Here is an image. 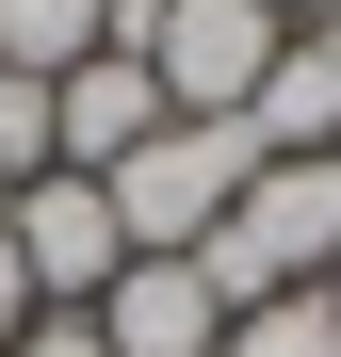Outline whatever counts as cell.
Segmentation results:
<instances>
[{
	"label": "cell",
	"instance_id": "1",
	"mask_svg": "<svg viewBox=\"0 0 341 357\" xmlns=\"http://www.w3.org/2000/svg\"><path fill=\"white\" fill-rule=\"evenodd\" d=\"M244 178H260V130H244V114H162L98 195H114V227H130V260H195L211 227L244 211Z\"/></svg>",
	"mask_w": 341,
	"mask_h": 357
},
{
	"label": "cell",
	"instance_id": "2",
	"mask_svg": "<svg viewBox=\"0 0 341 357\" xmlns=\"http://www.w3.org/2000/svg\"><path fill=\"white\" fill-rule=\"evenodd\" d=\"M0 244H17L33 309H98V292L130 276V227H114V195H98V178H66V162H49L17 211H0Z\"/></svg>",
	"mask_w": 341,
	"mask_h": 357
},
{
	"label": "cell",
	"instance_id": "3",
	"mask_svg": "<svg viewBox=\"0 0 341 357\" xmlns=\"http://www.w3.org/2000/svg\"><path fill=\"white\" fill-rule=\"evenodd\" d=\"M276 33L260 0H162V33H146V82H162V114H244L260 82H276Z\"/></svg>",
	"mask_w": 341,
	"mask_h": 357
},
{
	"label": "cell",
	"instance_id": "4",
	"mask_svg": "<svg viewBox=\"0 0 341 357\" xmlns=\"http://www.w3.org/2000/svg\"><path fill=\"white\" fill-rule=\"evenodd\" d=\"M146 130H162V82L130 66V49H98V66L49 82V162H66V178H114Z\"/></svg>",
	"mask_w": 341,
	"mask_h": 357
},
{
	"label": "cell",
	"instance_id": "5",
	"mask_svg": "<svg viewBox=\"0 0 341 357\" xmlns=\"http://www.w3.org/2000/svg\"><path fill=\"white\" fill-rule=\"evenodd\" d=\"M98 341L114 357H227V292L195 260H130V276L98 292Z\"/></svg>",
	"mask_w": 341,
	"mask_h": 357
},
{
	"label": "cell",
	"instance_id": "6",
	"mask_svg": "<svg viewBox=\"0 0 341 357\" xmlns=\"http://www.w3.org/2000/svg\"><path fill=\"white\" fill-rule=\"evenodd\" d=\"M227 357H341V309L325 292H260V309H227Z\"/></svg>",
	"mask_w": 341,
	"mask_h": 357
},
{
	"label": "cell",
	"instance_id": "7",
	"mask_svg": "<svg viewBox=\"0 0 341 357\" xmlns=\"http://www.w3.org/2000/svg\"><path fill=\"white\" fill-rule=\"evenodd\" d=\"M0 357H114V341H98V309H33V325L0 341Z\"/></svg>",
	"mask_w": 341,
	"mask_h": 357
},
{
	"label": "cell",
	"instance_id": "8",
	"mask_svg": "<svg viewBox=\"0 0 341 357\" xmlns=\"http://www.w3.org/2000/svg\"><path fill=\"white\" fill-rule=\"evenodd\" d=\"M293 49H309V66H325V98H341V0H325V17H309Z\"/></svg>",
	"mask_w": 341,
	"mask_h": 357
},
{
	"label": "cell",
	"instance_id": "9",
	"mask_svg": "<svg viewBox=\"0 0 341 357\" xmlns=\"http://www.w3.org/2000/svg\"><path fill=\"white\" fill-rule=\"evenodd\" d=\"M33 325V276H17V244H0V341H17Z\"/></svg>",
	"mask_w": 341,
	"mask_h": 357
},
{
	"label": "cell",
	"instance_id": "10",
	"mask_svg": "<svg viewBox=\"0 0 341 357\" xmlns=\"http://www.w3.org/2000/svg\"><path fill=\"white\" fill-rule=\"evenodd\" d=\"M260 17H276V33H309V17H325V0H260Z\"/></svg>",
	"mask_w": 341,
	"mask_h": 357
},
{
	"label": "cell",
	"instance_id": "11",
	"mask_svg": "<svg viewBox=\"0 0 341 357\" xmlns=\"http://www.w3.org/2000/svg\"><path fill=\"white\" fill-rule=\"evenodd\" d=\"M325 309H341V276H325Z\"/></svg>",
	"mask_w": 341,
	"mask_h": 357
}]
</instances>
